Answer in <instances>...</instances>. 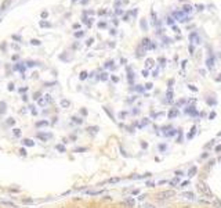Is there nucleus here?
Returning <instances> with one entry per match:
<instances>
[{"instance_id": "6", "label": "nucleus", "mask_w": 221, "mask_h": 208, "mask_svg": "<svg viewBox=\"0 0 221 208\" xmlns=\"http://www.w3.org/2000/svg\"><path fill=\"white\" fill-rule=\"evenodd\" d=\"M24 143H25L26 146H33L35 144V142H32L31 139H25V140H24Z\"/></svg>"}, {"instance_id": "1", "label": "nucleus", "mask_w": 221, "mask_h": 208, "mask_svg": "<svg viewBox=\"0 0 221 208\" xmlns=\"http://www.w3.org/2000/svg\"><path fill=\"white\" fill-rule=\"evenodd\" d=\"M174 196V192L173 190H167V192H162L158 194V199L159 200H165V199H170V197H173Z\"/></svg>"}, {"instance_id": "21", "label": "nucleus", "mask_w": 221, "mask_h": 208, "mask_svg": "<svg viewBox=\"0 0 221 208\" xmlns=\"http://www.w3.org/2000/svg\"><path fill=\"white\" fill-rule=\"evenodd\" d=\"M145 208H153L152 205H145Z\"/></svg>"}, {"instance_id": "13", "label": "nucleus", "mask_w": 221, "mask_h": 208, "mask_svg": "<svg viewBox=\"0 0 221 208\" xmlns=\"http://www.w3.org/2000/svg\"><path fill=\"white\" fill-rule=\"evenodd\" d=\"M101 79H102V81H105V79H106V74H105V72H104L102 75H101Z\"/></svg>"}, {"instance_id": "12", "label": "nucleus", "mask_w": 221, "mask_h": 208, "mask_svg": "<svg viewBox=\"0 0 221 208\" xmlns=\"http://www.w3.org/2000/svg\"><path fill=\"white\" fill-rule=\"evenodd\" d=\"M86 76H87V74H86V72H82V75H80V78H82V79H84Z\"/></svg>"}, {"instance_id": "10", "label": "nucleus", "mask_w": 221, "mask_h": 208, "mask_svg": "<svg viewBox=\"0 0 221 208\" xmlns=\"http://www.w3.org/2000/svg\"><path fill=\"white\" fill-rule=\"evenodd\" d=\"M19 154L26 155V150H25V148H21V150H19Z\"/></svg>"}, {"instance_id": "2", "label": "nucleus", "mask_w": 221, "mask_h": 208, "mask_svg": "<svg viewBox=\"0 0 221 208\" xmlns=\"http://www.w3.org/2000/svg\"><path fill=\"white\" fill-rule=\"evenodd\" d=\"M153 63H155V60H153V58H148V60L145 61L146 68H152V67H153Z\"/></svg>"}, {"instance_id": "11", "label": "nucleus", "mask_w": 221, "mask_h": 208, "mask_svg": "<svg viewBox=\"0 0 221 208\" xmlns=\"http://www.w3.org/2000/svg\"><path fill=\"white\" fill-rule=\"evenodd\" d=\"M14 135H15V136H19V135H21L19 129H17V128H15V129H14Z\"/></svg>"}, {"instance_id": "19", "label": "nucleus", "mask_w": 221, "mask_h": 208, "mask_svg": "<svg viewBox=\"0 0 221 208\" xmlns=\"http://www.w3.org/2000/svg\"><path fill=\"white\" fill-rule=\"evenodd\" d=\"M216 151H221V146H217V147H216Z\"/></svg>"}, {"instance_id": "22", "label": "nucleus", "mask_w": 221, "mask_h": 208, "mask_svg": "<svg viewBox=\"0 0 221 208\" xmlns=\"http://www.w3.org/2000/svg\"><path fill=\"white\" fill-rule=\"evenodd\" d=\"M61 208H65V207H61Z\"/></svg>"}, {"instance_id": "16", "label": "nucleus", "mask_w": 221, "mask_h": 208, "mask_svg": "<svg viewBox=\"0 0 221 208\" xmlns=\"http://www.w3.org/2000/svg\"><path fill=\"white\" fill-rule=\"evenodd\" d=\"M167 24H170L171 25V24H173V18H167Z\"/></svg>"}, {"instance_id": "20", "label": "nucleus", "mask_w": 221, "mask_h": 208, "mask_svg": "<svg viewBox=\"0 0 221 208\" xmlns=\"http://www.w3.org/2000/svg\"><path fill=\"white\" fill-rule=\"evenodd\" d=\"M39 104H40V106H44V100H39Z\"/></svg>"}, {"instance_id": "7", "label": "nucleus", "mask_w": 221, "mask_h": 208, "mask_svg": "<svg viewBox=\"0 0 221 208\" xmlns=\"http://www.w3.org/2000/svg\"><path fill=\"white\" fill-rule=\"evenodd\" d=\"M69 104H71V103H69L68 100H62V101H61V106H62L64 108H65V107H69Z\"/></svg>"}, {"instance_id": "18", "label": "nucleus", "mask_w": 221, "mask_h": 208, "mask_svg": "<svg viewBox=\"0 0 221 208\" xmlns=\"http://www.w3.org/2000/svg\"><path fill=\"white\" fill-rule=\"evenodd\" d=\"M57 148H58V150H61V151H64V147H62V146H57Z\"/></svg>"}, {"instance_id": "14", "label": "nucleus", "mask_w": 221, "mask_h": 208, "mask_svg": "<svg viewBox=\"0 0 221 208\" xmlns=\"http://www.w3.org/2000/svg\"><path fill=\"white\" fill-rule=\"evenodd\" d=\"M187 186H188V182H184V183H182V185H181L180 187H187Z\"/></svg>"}, {"instance_id": "8", "label": "nucleus", "mask_w": 221, "mask_h": 208, "mask_svg": "<svg viewBox=\"0 0 221 208\" xmlns=\"http://www.w3.org/2000/svg\"><path fill=\"white\" fill-rule=\"evenodd\" d=\"M195 173H196V167H193L192 169H189V176H193Z\"/></svg>"}, {"instance_id": "4", "label": "nucleus", "mask_w": 221, "mask_h": 208, "mask_svg": "<svg viewBox=\"0 0 221 208\" xmlns=\"http://www.w3.org/2000/svg\"><path fill=\"white\" fill-rule=\"evenodd\" d=\"M10 2H11V0H4V2H3V4L0 6V10H4V9H6V7L10 4Z\"/></svg>"}, {"instance_id": "5", "label": "nucleus", "mask_w": 221, "mask_h": 208, "mask_svg": "<svg viewBox=\"0 0 221 208\" xmlns=\"http://www.w3.org/2000/svg\"><path fill=\"white\" fill-rule=\"evenodd\" d=\"M184 11H185V13H189V11H192V6H189V4H185V6H184Z\"/></svg>"}, {"instance_id": "3", "label": "nucleus", "mask_w": 221, "mask_h": 208, "mask_svg": "<svg viewBox=\"0 0 221 208\" xmlns=\"http://www.w3.org/2000/svg\"><path fill=\"white\" fill-rule=\"evenodd\" d=\"M0 204L7 205V207H11V208H17V205H15V204H13V203H10V201H2Z\"/></svg>"}, {"instance_id": "15", "label": "nucleus", "mask_w": 221, "mask_h": 208, "mask_svg": "<svg viewBox=\"0 0 221 208\" xmlns=\"http://www.w3.org/2000/svg\"><path fill=\"white\" fill-rule=\"evenodd\" d=\"M149 74H148V71H142V76H148Z\"/></svg>"}, {"instance_id": "9", "label": "nucleus", "mask_w": 221, "mask_h": 208, "mask_svg": "<svg viewBox=\"0 0 221 208\" xmlns=\"http://www.w3.org/2000/svg\"><path fill=\"white\" fill-rule=\"evenodd\" d=\"M184 196H185L187 199H193V194H192V193H184Z\"/></svg>"}, {"instance_id": "17", "label": "nucleus", "mask_w": 221, "mask_h": 208, "mask_svg": "<svg viewBox=\"0 0 221 208\" xmlns=\"http://www.w3.org/2000/svg\"><path fill=\"white\" fill-rule=\"evenodd\" d=\"M43 125H47V122H39L38 126H43Z\"/></svg>"}]
</instances>
